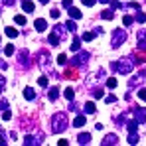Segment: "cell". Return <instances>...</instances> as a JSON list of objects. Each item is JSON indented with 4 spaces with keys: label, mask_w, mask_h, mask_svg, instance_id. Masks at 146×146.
Segmentation results:
<instances>
[{
    "label": "cell",
    "mask_w": 146,
    "mask_h": 146,
    "mask_svg": "<svg viewBox=\"0 0 146 146\" xmlns=\"http://www.w3.org/2000/svg\"><path fill=\"white\" fill-rule=\"evenodd\" d=\"M111 67H113L115 71L122 73V75H128V73L134 69V57H132V55H128V57H124V59H121V61L113 63Z\"/></svg>",
    "instance_id": "1"
},
{
    "label": "cell",
    "mask_w": 146,
    "mask_h": 146,
    "mask_svg": "<svg viewBox=\"0 0 146 146\" xmlns=\"http://www.w3.org/2000/svg\"><path fill=\"white\" fill-rule=\"evenodd\" d=\"M51 128H53V132H63V130L67 128V117H65V113L53 115V119H51Z\"/></svg>",
    "instance_id": "2"
},
{
    "label": "cell",
    "mask_w": 146,
    "mask_h": 146,
    "mask_svg": "<svg viewBox=\"0 0 146 146\" xmlns=\"http://www.w3.org/2000/svg\"><path fill=\"white\" fill-rule=\"evenodd\" d=\"M124 40H126V34L122 32L121 28H117V30H113V40H111V48H119L124 44Z\"/></svg>",
    "instance_id": "3"
},
{
    "label": "cell",
    "mask_w": 146,
    "mask_h": 146,
    "mask_svg": "<svg viewBox=\"0 0 146 146\" xmlns=\"http://www.w3.org/2000/svg\"><path fill=\"white\" fill-rule=\"evenodd\" d=\"M75 53H77V55L71 59V65H73V67H75V65H83V63L89 59V53H87V51H81V49H79V51H75Z\"/></svg>",
    "instance_id": "4"
},
{
    "label": "cell",
    "mask_w": 146,
    "mask_h": 146,
    "mask_svg": "<svg viewBox=\"0 0 146 146\" xmlns=\"http://www.w3.org/2000/svg\"><path fill=\"white\" fill-rule=\"evenodd\" d=\"M134 121L138 122V124H142L146 121V109H142V107H136L134 109Z\"/></svg>",
    "instance_id": "5"
},
{
    "label": "cell",
    "mask_w": 146,
    "mask_h": 146,
    "mask_svg": "<svg viewBox=\"0 0 146 146\" xmlns=\"http://www.w3.org/2000/svg\"><path fill=\"white\" fill-rule=\"evenodd\" d=\"M117 142H119V136H117V134H107V136L103 138V144L105 146H115Z\"/></svg>",
    "instance_id": "6"
},
{
    "label": "cell",
    "mask_w": 146,
    "mask_h": 146,
    "mask_svg": "<svg viewBox=\"0 0 146 146\" xmlns=\"http://www.w3.org/2000/svg\"><path fill=\"white\" fill-rule=\"evenodd\" d=\"M77 142H79V144H89V142H91V134H89V132H81V134H79V136H77Z\"/></svg>",
    "instance_id": "7"
},
{
    "label": "cell",
    "mask_w": 146,
    "mask_h": 146,
    "mask_svg": "<svg viewBox=\"0 0 146 146\" xmlns=\"http://www.w3.org/2000/svg\"><path fill=\"white\" fill-rule=\"evenodd\" d=\"M24 144H26V146H38V144H42V138H34V136H26V138H24Z\"/></svg>",
    "instance_id": "8"
},
{
    "label": "cell",
    "mask_w": 146,
    "mask_h": 146,
    "mask_svg": "<svg viewBox=\"0 0 146 146\" xmlns=\"http://www.w3.org/2000/svg\"><path fill=\"white\" fill-rule=\"evenodd\" d=\"M67 10H69V16H71V20H79V18H81V16H83V14H81V10H79V8H73V6H69V8H67Z\"/></svg>",
    "instance_id": "9"
},
{
    "label": "cell",
    "mask_w": 146,
    "mask_h": 146,
    "mask_svg": "<svg viewBox=\"0 0 146 146\" xmlns=\"http://www.w3.org/2000/svg\"><path fill=\"white\" fill-rule=\"evenodd\" d=\"M144 77H146V71H140L136 77H134V79H132V81H130V87H134V85L142 83V81H144Z\"/></svg>",
    "instance_id": "10"
},
{
    "label": "cell",
    "mask_w": 146,
    "mask_h": 146,
    "mask_svg": "<svg viewBox=\"0 0 146 146\" xmlns=\"http://www.w3.org/2000/svg\"><path fill=\"white\" fill-rule=\"evenodd\" d=\"M34 26H36V30H38V32L48 30V22H46V20H42V18H40V20H36V22H34Z\"/></svg>",
    "instance_id": "11"
},
{
    "label": "cell",
    "mask_w": 146,
    "mask_h": 146,
    "mask_svg": "<svg viewBox=\"0 0 146 146\" xmlns=\"http://www.w3.org/2000/svg\"><path fill=\"white\" fill-rule=\"evenodd\" d=\"M48 42L51 44V46H59V42H61V36H57V34L53 32V34H51V36L48 38Z\"/></svg>",
    "instance_id": "12"
},
{
    "label": "cell",
    "mask_w": 146,
    "mask_h": 146,
    "mask_svg": "<svg viewBox=\"0 0 146 146\" xmlns=\"http://www.w3.org/2000/svg\"><path fill=\"white\" fill-rule=\"evenodd\" d=\"M126 128H128V132H138V122L136 121H128L126 122Z\"/></svg>",
    "instance_id": "13"
},
{
    "label": "cell",
    "mask_w": 146,
    "mask_h": 146,
    "mask_svg": "<svg viewBox=\"0 0 146 146\" xmlns=\"http://www.w3.org/2000/svg\"><path fill=\"white\" fill-rule=\"evenodd\" d=\"M4 32H6V36H8V38H12V40H14V38L18 36V30H16V28H12V26H8V28H6Z\"/></svg>",
    "instance_id": "14"
},
{
    "label": "cell",
    "mask_w": 146,
    "mask_h": 146,
    "mask_svg": "<svg viewBox=\"0 0 146 146\" xmlns=\"http://www.w3.org/2000/svg\"><path fill=\"white\" fill-rule=\"evenodd\" d=\"M85 113H87V115H93V113H97V107H95V103H85Z\"/></svg>",
    "instance_id": "15"
},
{
    "label": "cell",
    "mask_w": 146,
    "mask_h": 146,
    "mask_svg": "<svg viewBox=\"0 0 146 146\" xmlns=\"http://www.w3.org/2000/svg\"><path fill=\"white\" fill-rule=\"evenodd\" d=\"M24 97L28 99V101H34V99H36V93H34V89L26 87V89H24Z\"/></svg>",
    "instance_id": "16"
},
{
    "label": "cell",
    "mask_w": 146,
    "mask_h": 146,
    "mask_svg": "<svg viewBox=\"0 0 146 146\" xmlns=\"http://www.w3.org/2000/svg\"><path fill=\"white\" fill-rule=\"evenodd\" d=\"M81 49V40L79 38H73V42H71V51L75 53V51H79Z\"/></svg>",
    "instance_id": "17"
},
{
    "label": "cell",
    "mask_w": 146,
    "mask_h": 146,
    "mask_svg": "<svg viewBox=\"0 0 146 146\" xmlns=\"http://www.w3.org/2000/svg\"><path fill=\"white\" fill-rule=\"evenodd\" d=\"M95 36H97V32H85L81 40H83V42H91V40H93Z\"/></svg>",
    "instance_id": "18"
},
{
    "label": "cell",
    "mask_w": 146,
    "mask_h": 146,
    "mask_svg": "<svg viewBox=\"0 0 146 146\" xmlns=\"http://www.w3.org/2000/svg\"><path fill=\"white\" fill-rule=\"evenodd\" d=\"M128 144H138V132H130L128 134Z\"/></svg>",
    "instance_id": "19"
},
{
    "label": "cell",
    "mask_w": 146,
    "mask_h": 146,
    "mask_svg": "<svg viewBox=\"0 0 146 146\" xmlns=\"http://www.w3.org/2000/svg\"><path fill=\"white\" fill-rule=\"evenodd\" d=\"M57 97H59V89H57V87H51V89H49V99L55 101Z\"/></svg>",
    "instance_id": "20"
},
{
    "label": "cell",
    "mask_w": 146,
    "mask_h": 146,
    "mask_svg": "<svg viewBox=\"0 0 146 146\" xmlns=\"http://www.w3.org/2000/svg\"><path fill=\"white\" fill-rule=\"evenodd\" d=\"M22 8H24L26 12H34V4H32L30 0H24V2H22Z\"/></svg>",
    "instance_id": "21"
},
{
    "label": "cell",
    "mask_w": 146,
    "mask_h": 146,
    "mask_svg": "<svg viewBox=\"0 0 146 146\" xmlns=\"http://www.w3.org/2000/svg\"><path fill=\"white\" fill-rule=\"evenodd\" d=\"M73 124H75V126H83V124H85V117H83V115H77L75 121H73Z\"/></svg>",
    "instance_id": "22"
},
{
    "label": "cell",
    "mask_w": 146,
    "mask_h": 146,
    "mask_svg": "<svg viewBox=\"0 0 146 146\" xmlns=\"http://www.w3.org/2000/svg\"><path fill=\"white\" fill-rule=\"evenodd\" d=\"M101 18H103V20H113V18H115V16H113V8H111V10H105V12L101 14Z\"/></svg>",
    "instance_id": "23"
},
{
    "label": "cell",
    "mask_w": 146,
    "mask_h": 146,
    "mask_svg": "<svg viewBox=\"0 0 146 146\" xmlns=\"http://www.w3.org/2000/svg\"><path fill=\"white\" fill-rule=\"evenodd\" d=\"M73 97H75L73 89H71V87H67V89H65V99H67V101H73Z\"/></svg>",
    "instance_id": "24"
},
{
    "label": "cell",
    "mask_w": 146,
    "mask_h": 146,
    "mask_svg": "<svg viewBox=\"0 0 146 146\" xmlns=\"http://www.w3.org/2000/svg\"><path fill=\"white\" fill-rule=\"evenodd\" d=\"M38 85H40V87H48V77H46V75H42V77L38 79Z\"/></svg>",
    "instance_id": "25"
},
{
    "label": "cell",
    "mask_w": 146,
    "mask_h": 146,
    "mask_svg": "<svg viewBox=\"0 0 146 146\" xmlns=\"http://www.w3.org/2000/svg\"><path fill=\"white\" fill-rule=\"evenodd\" d=\"M26 59H30V57H28V51H20V63H22V65H28Z\"/></svg>",
    "instance_id": "26"
},
{
    "label": "cell",
    "mask_w": 146,
    "mask_h": 146,
    "mask_svg": "<svg viewBox=\"0 0 146 146\" xmlns=\"http://www.w3.org/2000/svg\"><path fill=\"white\" fill-rule=\"evenodd\" d=\"M65 28H67L69 32H77V26H75V20H71V22H67V24H65Z\"/></svg>",
    "instance_id": "27"
},
{
    "label": "cell",
    "mask_w": 146,
    "mask_h": 146,
    "mask_svg": "<svg viewBox=\"0 0 146 146\" xmlns=\"http://www.w3.org/2000/svg\"><path fill=\"white\" fill-rule=\"evenodd\" d=\"M4 53H6V55H12V53H14V46H12V44L4 46Z\"/></svg>",
    "instance_id": "28"
},
{
    "label": "cell",
    "mask_w": 146,
    "mask_h": 146,
    "mask_svg": "<svg viewBox=\"0 0 146 146\" xmlns=\"http://www.w3.org/2000/svg\"><path fill=\"white\" fill-rule=\"evenodd\" d=\"M107 87H109V89H115V87H117V79H113V77L107 79Z\"/></svg>",
    "instance_id": "29"
},
{
    "label": "cell",
    "mask_w": 146,
    "mask_h": 146,
    "mask_svg": "<svg viewBox=\"0 0 146 146\" xmlns=\"http://www.w3.org/2000/svg\"><path fill=\"white\" fill-rule=\"evenodd\" d=\"M109 4H111V8H113V10H117V8H122V4H121V2H117V0H111Z\"/></svg>",
    "instance_id": "30"
},
{
    "label": "cell",
    "mask_w": 146,
    "mask_h": 146,
    "mask_svg": "<svg viewBox=\"0 0 146 146\" xmlns=\"http://www.w3.org/2000/svg\"><path fill=\"white\" fill-rule=\"evenodd\" d=\"M138 51H146V40H138Z\"/></svg>",
    "instance_id": "31"
},
{
    "label": "cell",
    "mask_w": 146,
    "mask_h": 146,
    "mask_svg": "<svg viewBox=\"0 0 146 146\" xmlns=\"http://www.w3.org/2000/svg\"><path fill=\"white\" fill-rule=\"evenodd\" d=\"M132 22H134V20H132V16H124V18H122V24H124V26H130Z\"/></svg>",
    "instance_id": "32"
},
{
    "label": "cell",
    "mask_w": 146,
    "mask_h": 146,
    "mask_svg": "<svg viewBox=\"0 0 146 146\" xmlns=\"http://www.w3.org/2000/svg\"><path fill=\"white\" fill-rule=\"evenodd\" d=\"M14 20H16V24H18V26H24L26 24V18H24V16H16Z\"/></svg>",
    "instance_id": "33"
},
{
    "label": "cell",
    "mask_w": 146,
    "mask_h": 146,
    "mask_svg": "<svg viewBox=\"0 0 146 146\" xmlns=\"http://www.w3.org/2000/svg\"><path fill=\"white\" fill-rule=\"evenodd\" d=\"M4 87H6V77H4V75H0V93L4 91Z\"/></svg>",
    "instance_id": "34"
},
{
    "label": "cell",
    "mask_w": 146,
    "mask_h": 146,
    "mask_svg": "<svg viewBox=\"0 0 146 146\" xmlns=\"http://www.w3.org/2000/svg\"><path fill=\"white\" fill-rule=\"evenodd\" d=\"M136 20H138L140 24H142V22H146V14H142V12H138V14H136Z\"/></svg>",
    "instance_id": "35"
},
{
    "label": "cell",
    "mask_w": 146,
    "mask_h": 146,
    "mask_svg": "<svg viewBox=\"0 0 146 146\" xmlns=\"http://www.w3.org/2000/svg\"><path fill=\"white\" fill-rule=\"evenodd\" d=\"M53 32H55L57 36H61V38H63V26H55V30H53Z\"/></svg>",
    "instance_id": "36"
},
{
    "label": "cell",
    "mask_w": 146,
    "mask_h": 146,
    "mask_svg": "<svg viewBox=\"0 0 146 146\" xmlns=\"http://www.w3.org/2000/svg\"><path fill=\"white\" fill-rule=\"evenodd\" d=\"M65 61H67V57H65L63 53H59V57H57V63H59V65H63Z\"/></svg>",
    "instance_id": "37"
},
{
    "label": "cell",
    "mask_w": 146,
    "mask_h": 146,
    "mask_svg": "<svg viewBox=\"0 0 146 146\" xmlns=\"http://www.w3.org/2000/svg\"><path fill=\"white\" fill-rule=\"evenodd\" d=\"M2 119H4V121H10V119H12V113H10V111H4V113H2Z\"/></svg>",
    "instance_id": "38"
},
{
    "label": "cell",
    "mask_w": 146,
    "mask_h": 146,
    "mask_svg": "<svg viewBox=\"0 0 146 146\" xmlns=\"http://www.w3.org/2000/svg\"><path fill=\"white\" fill-rule=\"evenodd\" d=\"M93 97H95V99H101V97H103V91H101V89H95V91H93Z\"/></svg>",
    "instance_id": "39"
},
{
    "label": "cell",
    "mask_w": 146,
    "mask_h": 146,
    "mask_svg": "<svg viewBox=\"0 0 146 146\" xmlns=\"http://www.w3.org/2000/svg\"><path fill=\"white\" fill-rule=\"evenodd\" d=\"M6 107H8V103H6V99H2V101H0V111H6Z\"/></svg>",
    "instance_id": "40"
},
{
    "label": "cell",
    "mask_w": 146,
    "mask_h": 146,
    "mask_svg": "<svg viewBox=\"0 0 146 146\" xmlns=\"http://www.w3.org/2000/svg\"><path fill=\"white\" fill-rule=\"evenodd\" d=\"M138 97L142 99V101H146V89H140V91H138Z\"/></svg>",
    "instance_id": "41"
},
{
    "label": "cell",
    "mask_w": 146,
    "mask_h": 146,
    "mask_svg": "<svg viewBox=\"0 0 146 146\" xmlns=\"http://www.w3.org/2000/svg\"><path fill=\"white\" fill-rule=\"evenodd\" d=\"M51 18H59V10L53 8V10H51Z\"/></svg>",
    "instance_id": "42"
},
{
    "label": "cell",
    "mask_w": 146,
    "mask_h": 146,
    "mask_svg": "<svg viewBox=\"0 0 146 146\" xmlns=\"http://www.w3.org/2000/svg\"><path fill=\"white\" fill-rule=\"evenodd\" d=\"M95 2H97V0H83V4H85V6H93Z\"/></svg>",
    "instance_id": "43"
},
{
    "label": "cell",
    "mask_w": 146,
    "mask_h": 146,
    "mask_svg": "<svg viewBox=\"0 0 146 146\" xmlns=\"http://www.w3.org/2000/svg\"><path fill=\"white\" fill-rule=\"evenodd\" d=\"M63 6H65V8H69V6H73V0H63Z\"/></svg>",
    "instance_id": "44"
},
{
    "label": "cell",
    "mask_w": 146,
    "mask_h": 146,
    "mask_svg": "<svg viewBox=\"0 0 146 146\" xmlns=\"http://www.w3.org/2000/svg\"><path fill=\"white\" fill-rule=\"evenodd\" d=\"M115 101H117L115 95H109V97H107V103H115Z\"/></svg>",
    "instance_id": "45"
},
{
    "label": "cell",
    "mask_w": 146,
    "mask_h": 146,
    "mask_svg": "<svg viewBox=\"0 0 146 146\" xmlns=\"http://www.w3.org/2000/svg\"><path fill=\"white\" fill-rule=\"evenodd\" d=\"M2 2H4V6H12L16 0H2Z\"/></svg>",
    "instance_id": "46"
},
{
    "label": "cell",
    "mask_w": 146,
    "mask_h": 146,
    "mask_svg": "<svg viewBox=\"0 0 146 146\" xmlns=\"http://www.w3.org/2000/svg\"><path fill=\"white\" fill-rule=\"evenodd\" d=\"M0 69H8V63L6 61H0Z\"/></svg>",
    "instance_id": "47"
},
{
    "label": "cell",
    "mask_w": 146,
    "mask_h": 146,
    "mask_svg": "<svg viewBox=\"0 0 146 146\" xmlns=\"http://www.w3.org/2000/svg\"><path fill=\"white\" fill-rule=\"evenodd\" d=\"M57 144H59V146H67V144H69V142H67V140H65V138H63V140H59V142H57Z\"/></svg>",
    "instance_id": "48"
},
{
    "label": "cell",
    "mask_w": 146,
    "mask_h": 146,
    "mask_svg": "<svg viewBox=\"0 0 146 146\" xmlns=\"http://www.w3.org/2000/svg\"><path fill=\"white\" fill-rule=\"evenodd\" d=\"M97 2H101V4H109L111 0H97Z\"/></svg>",
    "instance_id": "49"
},
{
    "label": "cell",
    "mask_w": 146,
    "mask_h": 146,
    "mask_svg": "<svg viewBox=\"0 0 146 146\" xmlns=\"http://www.w3.org/2000/svg\"><path fill=\"white\" fill-rule=\"evenodd\" d=\"M40 2H42V4H48V2H49V0H40Z\"/></svg>",
    "instance_id": "50"
}]
</instances>
